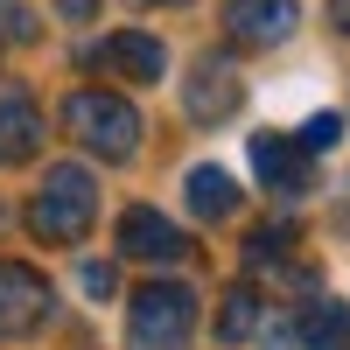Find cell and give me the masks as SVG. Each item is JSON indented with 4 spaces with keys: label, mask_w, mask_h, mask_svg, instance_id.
Listing matches in <instances>:
<instances>
[{
    "label": "cell",
    "mask_w": 350,
    "mask_h": 350,
    "mask_svg": "<svg viewBox=\"0 0 350 350\" xmlns=\"http://www.w3.org/2000/svg\"><path fill=\"white\" fill-rule=\"evenodd\" d=\"M295 21H301V0H224V28H231V42H245V49L287 42Z\"/></svg>",
    "instance_id": "obj_6"
},
{
    "label": "cell",
    "mask_w": 350,
    "mask_h": 350,
    "mask_svg": "<svg viewBox=\"0 0 350 350\" xmlns=\"http://www.w3.org/2000/svg\"><path fill=\"white\" fill-rule=\"evenodd\" d=\"M120 252H126V259H148V267H175V259L189 252V239H183V231H175L161 211L133 203V211L120 217Z\"/></svg>",
    "instance_id": "obj_8"
},
{
    "label": "cell",
    "mask_w": 350,
    "mask_h": 350,
    "mask_svg": "<svg viewBox=\"0 0 350 350\" xmlns=\"http://www.w3.org/2000/svg\"><path fill=\"white\" fill-rule=\"evenodd\" d=\"M287 245H295V231H287V224H267V231H252L245 259H252V267H280V259H287Z\"/></svg>",
    "instance_id": "obj_14"
},
{
    "label": "cell",
    "mask_w": 350,
    "mask_h": 350,
    "mask_svg": "<svg viewBox=\"0 0 350 350\" xmlns=\"http://www.w3.org/2000/svg\"><path fill=\"white\" fill-rule=\"evenodd\" d=\"M245 154H252V175L273 196H301L308 189V148H301V140H287V133H245Z\"/></svg>",
    "instance_id": "obj_7"
},
{
    "label": "cell",
    "mask_w": 350,
    "mask_h": 350,
    "mask_svg": "<svg viewBox=\"0 0 350 350\" xmlns=\"http://www.w3.org/2000/svg\"><path fill=\"white\" fill-rule=\"evenodd\" d=\"M64 133L98 161H133L148 126H140V105L120 98V92H70L64 98Z\"/></svg>",
    "instance_id": "obj_2"
},
{
    "label": "cell",
    "mask_w": 350,
    "mask_h": 350,
    "mask_svg": "<svg viewBox=\"0 0 350 350\" xmlns=\"http://www.w3.org/2000/svg\"><path fill=\"white\" fill-rule=\"evenodd\" d=\"M56 8H64V21H92V14H98V0H56Z\"/></svg>",
    "instance_id": "obj_18"
},
{
    "label": "cell",
    "mask_w": 350,
    "mask_h": 350,
    "mask_svg": "<svg viewBox=\"0 0 350 350\" xmlns=\"http://www.w3.org/2000/svg\"><path fill=\"white\" fill-rule=\"evenodd\" d=\"M28 154H42V112L28 92H8L0 98V161H28Z\"/></svg>",
    "instance_id": "obj_10"
},
{
    "label": "cell",
    "mask_w": 350,
    "mask_h": 350,
    "mask_svg": "<svg viewBox=\"0 0 350 350\" xmlns=\"http://www.w3.org/2000/svg\"><path fill=\"white\" fill-rule=\"evenodd\" d=\"M133 8H183V0H133Z\"/></svg>",
    "instance_id": "obj_20"
},
{
    "label": "cell",
    "mask_w": 350,
    "mask_h": 350,
    "mask_svg": "<svg viewBox=\"0 0 350 350\" xmlns=\"http://www.w3.org/2000/svg\"><path fill=\"white\" fill-rule=\"evenodd\" d=\"M189 323H196V295L189 287H140L133 308H126V343L133 350H183L189 343Z\"/></svg>",
    "instance_id": "obj_3"
},
{
    "label": "cell",
    "mask_w": 350,
    "mask_h": 350,
    "mask_svg": "<svg viewBox=\"0 0 350 350\" xmlns=\"http://www.w3.org/2000/svg\"><path fill=\"white\" fill-rule=\"evenodd\" d=\"M84 295H112V267H105V259H92V267H84Z\"/></svg>",
    "instance_id": "obj_17"
},
{
    "label": "cell",
    "mask_w": 350,
    "mask_h": 350,
    "mask_svg": "<svg viewBox=\"0 0 350 350\" xmlns=\"http://www.w3.org/2000/svg\"><path fill=\"white\" fill-rule=\"evenodd\" d=\"M49 308H56L49 280L21 259H0V336H36L49 323Z\"/></svg>",
    "instance_id": "obj_4"
},
{
    "label": "cell",
    "mask_w": 350,
    "mask_h": 350,
    "mask_svg": "<svg viewBox=\"0 0 350 350\" xmlns=\"http://www.w3.org/2000/svg\"><path fill=\"white\" fill-rule=\"evenodd\" d=\"M239 98H245V84L231 70V56H196V70L183 84V112L189 120L196 126H224L231 112H239Z\"/></svg>",
    "instance_id": "obj_5"
},
{
    "label": "cell",
    "mask_w": 350,
    "mask_h": 350,
    "mask_svg": "<svg viewBox=\"0 0 350 350\" xmlns=\"http://www.w3.org/2000/svg\"><path fill=\"white\" fill-rule=\"evenodd\" d=\"M92 217H98V183L84 161H56L42 175V189L28 196V231L42 245H77L92 231Z\"/></svg>",
    "instance_id": "obj_1"
},
{
    "label": "cell",
    "mask_w": 350,
    "mask_h": 350,
    "mask_svg": "<svg viewBox=\"0 0 350 350\" xmlns=\"http://www.w3.org/2000/svg\"><path fill=\"white\" fill-rule=\"evenodd\" d=\"M295 336L308 350H350V308L343 301H308L301 323H295Z\"/></svg>",
    "instance_id": "obj_12"
},
{
    "label": "cell",
    "mask_w": 350,
    "mask_h": 350,
    "mask_svg": "<svg viewBox=\"0 0 350 350\" xmlns=\"http://www.w3.org/2000/svg\"><path fill=\"white\" fill-rule=\"evenodd\" d=\"M336 140H343V112H315V120L301 126V148H308V154H329Z\"/></svg>",
    "instance_id": "obj_15"
},
{
    "label": "cell",
    "mask_w": 350,
    "mask_h": 350,
    "mask_svg": "<svg viewBox=\"0 0 350 350\" xmlns=\"http://www.w3.org/2000/svg\"><path fill=\"white\" fill-rule=\"evenodd\" d=\"M252 329H259V295L252 287H231L224 308H217V336L224 343H252Z\"/></svg>",
    "instance_id": "obj_13"
},
{
    "label": "cell",
    "mask_w": 350,
    "mask_h": 350,
    "mask_svg": "<svg viewBox=\"0 0 350 350\" xmlns=\"http://www.w3.org/2000/svg\"><path fill=\"white\" fill-rule=\"evenodd\" d=\"M0 42H36V14L21 0H0Z\"/></svg>",
    "instance_id": "obj_16"
},
{
    "label": "cell",
    "mask_w": 350,
    "mask_h": 350,
    "mask_svg": "<svg viewBox=\"0 0 350 350\" xmlns=\"http://www.w3.org/2000/svg\"><path fill=\"white\" fill-rule=\"evenodd\" d=\"M183 196H189V211H196L203 224H217V217L239 211V189H231V175H224V168H189Z\"/></svg>",
    "instance_id": "obj_11"
},
{
    "label": "cell",
    "mask_w": 350,
    "mask_h": 350,
    "mask_svg": "<svg viewBox=\"0 0 350 350\" xmlns=\"http://www.w3.org/2000/svg\"><path fill=\"white\" fill-rule=\"evenodd\" d=\"M329 14H336V28L350 36V0H329Z\"/></svg>",
    "instance_id": "obj_19"
},
{
    "label": "cell",
    "mask_w": 350,
    "mask_h": 350,
    "mask_svg": "<svg viewBox=\"0 0 350 350\" xmlns=\"http://www.w3.org/2000/svg\"><path fill=\"white\" fill-rule=\"evenodd\" d=\"M92 70H120V77H140V84H154L168 70V49L161 36H140V28H126V36H105L92 56H84Z\"/></svg>",
    "instance_id": "obj_9"
}]
</instances>
